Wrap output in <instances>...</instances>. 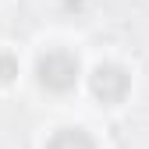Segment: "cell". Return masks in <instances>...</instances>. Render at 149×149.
Listing matches in <instances>:
<instances>
[{
	"label": "cell",
	"instance_id": "1",
	"mask_svg": "<svg viewBox=\"0 0 149 149\" xmlns=\"http://www.w3.org/2000/svg\"><path fill=\"white\" fill-rule=\"evenodd\" d=\"M36 78L50 92H68L78 82V61H74L68 50H50V53H43V57L36 61Z\"/></svg>",
	"mask_w": 149,
	"mask_h": 149
},
{
	"label": "cell",
	"instance_id": "2",
	"mask_svg": "<svg viewBox=\"0 0 149 149\" xmlns=\"http://www.w3.org/2000/svg\"><path fill=\"white\" fill-rule=\"evenodd\" d=\"M128 85L132 82H128L124 68H117V64H100L89 74V89H92V96L100 103H121L128 96Z\"/></svg>",
	"mask_w": 149,
	"mask_h": 149
},
{
	"label": "cell",
	"instance_id": "3",
	"mask_svg": "<svg viewBox=\"0 0 149 149\" xmlns=\"http://www.w3.org/2000/svg\"><path fill=\"white\" fill-rule=\"evenodd\" d=\"M46 149H96V142H92L82 128H61V132L46 142Z\"/></svg>",
	"mask_w": 149,
	"mask_h": 149
},
{
	"label": "cell",
	"instance_id": "4",
	"mask_svg": "<svg viewBox=\"0 0 149 149\" xmlns=\"http://www.w3.org/2000/svg\"><path fill=\"white\" fill-rule=\"evenodd\" d=\"M14 74H18V61L11 53H0V82H14Z\"/></svg>",
	"mask_w": 149,
	"mask_h": 149
}]
</instances>
